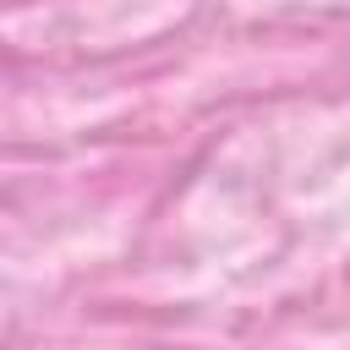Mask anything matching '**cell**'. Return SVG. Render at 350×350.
Returning <instances> with one entry per match:
<instances>
[]
</instances>
